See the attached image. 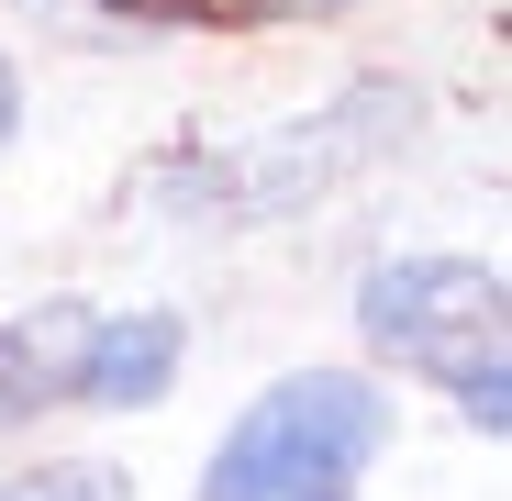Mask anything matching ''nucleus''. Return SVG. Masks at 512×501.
Returning <instances> with one entry per match:
<instances>
[{
  "instance_id": "obj_1",
  "label": "nucleus",
  "mask_w": 512,
  "mask_h": 501,
  "mask_svg": "<svg viewBox=\"0 0 512 501\" xmlns=\"http://www.w3.org/2000/svg\"><path fill=\"white\" fill-rule=\"evenodd\" d=\"M390 446V390L357 368H301L234 412V435L201 468V501H357Z\"/></svg>"
},
{
  "instance_id": "obj_2",
  "label": "nucleus",
  "mask_w": 512,
  "mask_h": 501,
  "mask_svg": "<svg viewBox=\"0 0 512 501\" xmlns=\"http://www.w3.org/2000/svg\"><path fill=\"white\" fill-rule=\"evenodd\" d=\"M501 301L512 290L479 257H379L357 279V334H368L390 368H423L479 435H501L512 424V357H501L512 312Z\"/></svg>"
},
{
  "instance_id": "obj_3",
  "label": "nucleus",
  "mask_w": 512,
  "mask_h": 501,
  "mask_svg": "<svg viewBox=\"0 0 512 501\" xmlns=\"http://www.w3.org/2000/svg\"><path fill=\"white\" fill-rule=\"evenodd\" d=\"M401 123H412V90H401V78H357V90H334L323 112L256 134V145H234V156L156 167V190L179 201V212H201V223H290L301 201H323V190H346L357 167H379V156L401 145Z\"/></svg>"
},
{
  "instance_id": "obj_4",
  "label": "nucleus",
  "mask_w": 512,
  "mask_h": 501,
  "mask_svg": "<svg viewBox=\"0 0 512 501\" xmlns=\"http://www.w3.org/2000/svg\"><path fill=\"white\" fill-rule=\"evenodd\" d=\"M90 323H101V301H34V312L0 323V435L34 424V412H78Z\"/></svg>"
},
{
  "instance_id": "obj_5",
  "label": "nucleus",
  "mask_w": 512,
  "mask_h": 501,
  "mask_svg": "<svg viewBox=\"0 0 512 501\" xmlns=\"http://www.w3.org/2000/svg\"><path fill=\"white\" fill-rule=\"evenodd\" d=\"M179 312H101L90 323V379H78V412H145L167 401V379H179Z\"/></svg>"
},
{
  "instance_id": "obj_6",
  "label": "nucleus",
  "mask_w": 512,
  "mask_h": 501,
  "mask_svg": "<svg viewBox=\"0 0 512 501\" xmlns=\"http://www.w3.org/2000/svg\"><path fill=\"white\" fill-rule=\"evenodd\" d=\"M0 501H134V479H123V468H101V457H56V468L12 479Z\"/></svg>"
},
{
  "instance_id": "obj_7",
  "label": "nucleus",
  "mask_w": 512,
  "mask_h": 501,
  "mask_svg": "<svg viewBox=\"0 0 512 501\" xmlns=\"http://www.w3.org/2000/svg\"><path fill=\"white\" fill-rule=\"evenodd\" d=\"M23 134V78H12V56H0V145Z\"/></svg>"
},
{
  "instance_id": "obj_8",
  "label": "nucleus",
  "mask_w": 512,
  "mask_h": 501,
  "mask_svg": "<svg viewBox=\"0 0 512 501\" xmlns=\"http://www.w3.org/2000/svg\"><path fill=\"white\" fill-rule=\"evenodd\" d=\"M112 12H145V23H167V12H212V0H112Z\"/></svg>"
},
{
  "instance_id": "obj_9",
  "label": "nucleus",
  "mask_w": 512,
  "mask_h": 501,
  "mask_svg": "<svg viewBox=\"0 0 512 501\" xmlns=\"http://www.w3.org/2000/svg\"><path fill=\"white\" fill-rule=\"evenodd\" d=\"M290 12H346V0H290Z\"/></svg>"
}]
</instances>
